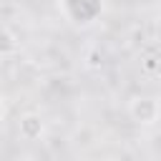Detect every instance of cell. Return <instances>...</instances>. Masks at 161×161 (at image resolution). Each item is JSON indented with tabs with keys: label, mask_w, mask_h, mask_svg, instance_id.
<instances>
[{
	"label": "cell",
	"mask_w": 161,
	"mask_h": 161,
	"mask_svg": "<svg viewBox=\"0 0 161 161\" xmlns=\"http://www.w3.org/2000/svg\"><path fill=\"white\" fill-rule=\"evenodd\" d=\"M60 8L73 25L86 28V25H93L103 13V0H60Z\"/></svg>",
	"instance_id": "cell-1"
},
{
	"label": "cell",
	"mask_w": 161,
	"mask_h": 161,
	"mask_svg": "<svg viewBox=\"0 0 161 161\" xmlns=\"http://www.w3.org/2000/svg\"><path fill=\"white\" fill-rule=\"evenodd\" d=\"M128 116L141 126H153L158 118V101L153 96H133L128 101Z\"/></svg>",
	"instance_id": "cell-2"
},
{
	"label": "cell",
	"mask_w": 161,
	"mask_h": 161,
	"mask_svg": "<svg viewBox=\"0 0 161 161\" xmlns=\"http://www.w3.org/2000/svg\"><path fill=\"white\" fill-rule=\"evenodd\" d=\"M18 133H20L23 141H38L45 133V123H43V118L38 113H25L18 121Z\"/></svg>",
	"instance_id": "cell-3"
},
{
	"label": "cell",
	"mask_w": 161,
	"mask_h": 161,
	"mask_svg": "<svg viewBox=\"0 0 161 161\" xmlns=\"http://www.w3.org/2000/svg\"><path fill=\"white\" fill-rule=\"evenodd\" d=\"M18 38H15V33L10 30V28H5V25H0V58H13L15 53H18Z\"/></svg>",
	"instance_id": "cell-4"
},
{
	"label": "cell",
	"mask_w": 161,
	"mask_h": 161,
	"mask_svg": "<svg viewBox=\"0 0 161 161\" xmlns=\"http://www.w3.org/2000/svg\"><path fill=\"white\" fill-rule=\"evenodd\" d=\"M141 65H143V70H146L148 75H156V55H153V53H151V55H148Z\"/></svg>",
	"instance_id": "cell-5"
},
{
	"label": "cell",
	"mask_w": 161,
	"mask_h": 161,
	"mask_svg": "<svg viewBox=\"0 0 161 161\" xmlns=\"http://www.w3.org/2000/svg\"><path fill=\"white\" fill-rule=\"evenodd\" d=\"M5 113H8V106H5V98L0 96V121L5 118Z\"/></svg>",
	"instance_id": "cell-6"
}]
</instances>
